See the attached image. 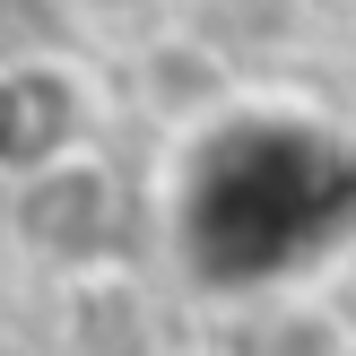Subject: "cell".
I'll return each instance as SVG.
<instances>
[{"label": "cell", "mask_w": 356, "mask_h": 356, "mask_svg": "<svg viewBox=\"0 0 356 356\" xmlns=\"http://www.w3.org/2000/svg\"><path fill=\"white\" fill-rule=\"evenodd\" d=\"M9 209H17V235H26L61 278L113 270L122 191H113V174H104L96 148H61V156H44V165L9 174Z\"/></svg>", "instance_id": "6da1fadb"}, {"label": "cell", "mask_w": 356, "mask_h": 356, "mask_svg": "<svg viewBox=\"0 0 356 356\" xmlns=\"http://www.w3.org/2000/svg\"><path fill=\"white\" fill-rule=\"evenodd\" d=\"M52 9H61L70 26H87V35H122V26H148V17H165L174 0H52Z\"/></svg>", "instance_id": "3957f363"}, {"label": "cell", "mask_w": 356, "mask_h": 356, "mask_svg": "<svg viewBox=\"0 0 356 356\" xmlns=\"http://www.w3.org/2000/svg\"><path fill=\"white\" fill-rule=\"evenodd\" d=\"M261 356H356L348 322H313V313H287V322L261 339Z\"/></svg>", "instance_id": "7a4b0ae2"}]
</instances>
